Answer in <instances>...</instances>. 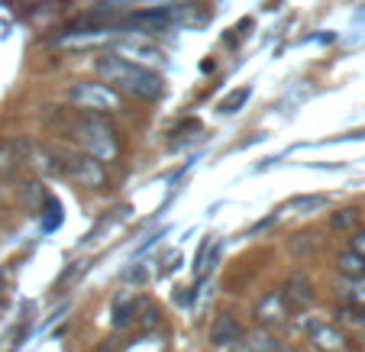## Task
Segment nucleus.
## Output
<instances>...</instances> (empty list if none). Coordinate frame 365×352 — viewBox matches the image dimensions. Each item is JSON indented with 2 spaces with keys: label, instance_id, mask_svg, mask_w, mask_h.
Wrapping results in <instances>:
<instances>
[{
  "label": "nucleus",
  "instance_id": "1",
  "mask_svg": "<svg viewBox=\"0 0 365 352\" xmlns=\"http://www.w3.org/2000/svg\"><path fill=\"white\" fill-rule=\"evenodd\" d=\"M97 71L107 78L113 90H126L133 97H143V100H155L165 90V81L155 68H143V65H133L120 56H103L97 58Z\"/></svg>",
  "mask_w": 365,
  "mask_h": 352
},
{
  "label": "nucleus",
  "instance_id": "2",
  "mask_svg": "<svg viewBox=\"0 0 365 352\" xmlns=\"http://www.w3.org/2000/svg\"><path fill=\"white\" fill-rule=\"evenodd\" d=\"M78 143L84 145V152L97 162H113L120 155V143L113 136V130L103 120H84L78 126Z\"/></svg>",
  "mask_w": 365,
  "mask_h": 352
},
{
  "label": "nucleus",
  "instance_id": "3",
  "mask_svg": "<svg viewBox=\"0 0 365 352\" xmlns=\"http://www.w3.org/2000/svg\"><path fill=\"white\" fill-rule=\"evenodd\" d=\"M71 104L81 110H107V113H120L123 110V94L113 90L110 84L103 81H81L71 88Z\"/></svg>",
  "mask_w": 365,
  "mask_h": 352
},
{
  "label": "nucleus",
  "instance_id": "4",
  "mask_svg": "<svg viewBox=\"0 0 365 352\" xmlns=\"http://www.w3.org/2000/svg\"><path fill=\"white\" fill-rule=\"evenodd\" d=\"M65 172H68L81 187H103V181H107L103 162L91 159V155H81V152L68 155V162H65Z\"/></svg>",
  "mask_w": 365,
  "mask_h": 352
},
{
  "label": "nucleus",
  "instance_id": "5",
  "mask_svg": "<svg viewBox=\"0 0 365 352\" xmlns=\"http://www.w3.org/2000/svg\"><path fill=\"white\" fill-rule=\"evenodd\" d=\"M242 336H246V330L240 326V320H236L233 314H220V317L214 320V326H210V346H214V349L240 346Z\"/></svg>",
  "mask_w": 365,
  "mask_h": 352
},
{
  "label": "nucleus",
  "instance_id": "6",
  "mask_svg": "<svg viewBox=\"0 0 365 352\" xmlns=\"http://www.w3.org/2000/svg\"><path fill=\"white\" fill-rule=\"evenodd\" d=\"M310 343L317 346L320 352H349V336L333 323H314L310 326Z\"/></svg>",
  "mask_w": 365,
  "mask_h": 352
},
{
  "label": "nucleus",
  "instance_id": "7",
  "mask_svg": "<svg viewBox=\"0 0 365 352\" xmlns=\"http://www.w3.org/2000/svg\"><path fill=\"white\" fill-rule=\"evenodd\" d=\"M255 317H259V323H262L265 330L275 326V323H282V320H288L291 307H288V301H284L282 291H269V294L259 301V307H255Z\"/></svg>",
  "mask_w": 365,
  "mask_h": 352
},
{
  "label": "nucleus",
  "instance_id": "8",
  "mask_svg": "<svg viewBox=\"0 0 365 352\" xmlns=\"http://www.w3.org/2000/svg\"><path fill=\"white\" fill-rule=\"evenodd\" d=\"M117 56L126 58V62L133 65H143V68H152V65H162V52L155 46H149V42H120L117 46Z\"/></svg>",
  "mask_w": 365,
  "mask_h": 352
},
{
  "label": "nucleus",
  "instance_id": "9",
  "mask_svg": "<svg viewBox=\"0 0 365 352\" xmlns=\"http://www.w3.org/2000/svg\"><path fill=\"white\" fill-rule=\"evenodd\" d=\"M282 294H284V301H288L291 311H304V307L314 301V284L307 281V275H291Z\"/></svg>",
  "mask_w": 365,
  "mask_h": 352
},
{
  "label": "nucleus",
  "instance_id": "10",
  "mask_svg": "<svg viewBox=\"0 0 365 352\" xmlns=\"http://www.w3.org/2000/svg\"><path fill=\"white\" fill-rule=\"evenodd\" d=\"M175 20V10L168 7H149V10H139V14L130 16V26L139 29H168Z\"/></svg>",
  "mask_w": 365,
  "mask_h": 352
},
{
  "label": "nucleus",
  "instance_id": "11",
  "mask_svg": "<svg viewBox=\"0 0 365 352\" xmlns=\"http://www.w3.org/2000/svg\"><path fill=\"white\" fill-rule=\"evenodd\" d=\"M242 349L246 352H278L282 346H278V339L272 330H252L242 336Z\"/></svg>",
  "mask_w": 365,
  "mask_h": 352
},
{
  "label": "nucleus",
  "instance_id": "12",
  "mask_svg": "<svg viewBox=\"0 0 365 352\" xmlns=\"http://www.w3.org/2000/svg\"><path fill=\"white\" fill-rule=\"evenodd\" d=\"M336 271L352 281V278H362L365 275V262L359 256H352L349 249H346V252H339V256H336Z\"/></svg>",
  "mask_w": 365,
  "mask_h": 352
},
{
  "label": "nucleus",
  "instance_id": "13",
  "mask_svg": "<svg viewBox=\"0 0 365 352\" xmlns=\"http://www.w3.org/2000/svg\"><path fill=\"white\" fill-rule=\"evenodd\" d=\"M327 207V197L324 194H304V197L288 200V210L291 214H314V210Z\"/></svg>",
  "mask_w": 365,
  "mask_h": 352
},
{
  "label": "nucleus",
  "instance_id": "14",
  "mask_svg": "<svg viewBox=\"0 0 365 352\" xmlns=\"http://www.w3.org/2000/svg\"><path fill=\"white\" fill-rule=\"evenodd\" d=\"M16 165H20V155H16L14 143L0 139V175H14Z\"/></svg>",
  "mask_w": 365,
  "mask_h": 352
},
{
  "label": "nucleus",
  "instance_id": "15",
  "mask_svg": "<svg viewBox=\"0 0 365 352\" xmlns=\"http://www.w3.org/2000/svg\"><path fill=\"white\" fill-rule=\"evenodd\" d=\"M346 301H349L352 307H359V311H365V275L352 278V281L346 284Z\"/></svg>",
  "mask_w": 365,
  "mask_h": 352
},
{
  "label": "nucleus",
  "instance_id": "16",
  "mask_svg": "<svg viewBox=\"0 0 365 352\" xmlns=\"http://www.w3.org/2000/svg\"><path fill=\"white\" fill-rule=\"evenodd\" d=\"M246 97H249V88L236 90V94L223 97V100H220V107H217V110H220V113H236V110H240L242 104H246Z\"/></svg>",
  "mask_w": 365,
  "mask_h": 352
},
{
  "label": "nucleus",
  "instance_id": "17",
  "mask_svg": "<svg viewBox=\"0 0 365 352\" xmlns=\"http://www.w3.org/2000/svg\"><path fill=\"white\" fill-rule=\"evenodd\" d=\"M356 220H359V214L356 210H339V214H333V227L336 229H349V227H356Z\"/></svg>",
  "mask_w": 365,
  "mask_h": 352
},
{
  "label": "nucleus",
  "instance_id": "18",
  "mask_svg": "<svg viewBox=\"0 0 365 352\" xmlns=\"http://www.w3.org/2000/svg\"><path fill=\"white\" fill-rule=\"evenodd\" d=\"M349 252L352 256H359L365 262V229H352L349 236Z\"/></svg>",
  "mask_w": 365,
  "mask_h": 352
},
{
  "label": "nucleus",
  "instance_id": "19",
  "mask_svg": "<svg viewBox=\"0 0 365 352\" xmlns=\"http://www.w3.org/2000/svg\"><path fill=\"white\" fill-rule=\"evenodd\" d=\"M126 352H162V339H143V343H133Z\"/></svg>",
  "mask_w": 365,
  "mask_h": 352
},
{
  "label": "nucleus",
  "instance_id": "20",
  "mask_svg": "<svg viewBox=\"0 0 365 352\" xmlns=\"http://www.w3.org/2000/svg\"><path fill=\"white\" fill-rule=\"evenodd\" d=\"M278 352H294V349H278Z\"/></svg>",
  "mask_w": 365,
  "mask_h": 352
},
{
  "label": "nucleus",
  "instance_id": "21",
  "mask_svg": "<svg viewBox=\"0 0 365 352\" xmlns=\"http://www.w3.org/2000/svg\"><path fill=\"white\" fill-rule=\"evenodd\" d=\"M362 323H365V317H362Z\"/></svg>",
  "mask_w": 365,
  "mask_h": 352
}]
</instances>
